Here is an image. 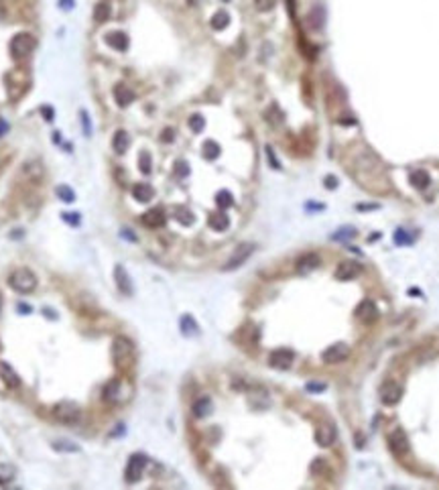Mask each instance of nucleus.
I'll list each match as a JSON object with an SVG mask.
<instances>
[{
  "instance_id": "nucleus-1",
  "label": "nucleus",
  "mask_w": 439,
  "mask_h": 490,
  "mask_svg": "<svg viewBox=\"0 0 439 490\" xmlns=\"http://www.w3.org/2000/svg\"><path fill=\"white\" fill-rule=\"evenodd\" d=\"M8 285L16 293H31L37 289V275L31 269H16L8 277Z\"/></svg>"
},
{
  "instance_id": "nucleus-2",
  "label": "nucleus",
  "mask_w": 439,
  "mask_h": 490,
  "mask_svg": "<svg viewBox=\"0 0 439 490\" xmlns=\"http://www.w3.org/2000/svg\"><path fill=\"white\" fill-rule=\"evenodd\" d=\"M35 45H37V41H35V37L31 33L14 35L12 41H10V55H12V59H24L35 49Z\"/></svg>"
},
{
  "instance_id": "nucleus-3",
  "label": "nucleus",
  "mask_w": 439,
  "mask_h": 490,
  "mask_svg": "<svg viewBox=\"0 0 439 490\" xmlns=\"http://www.w3.org/2000/svg\"><path fill=\"white\" fill-rule=\"evenodd\" d=\"M53 415H55L57 421H61V423H65V425H73V423L80 421L82 411H80V407H78L75 403H71V401H63V403L55 405Z\"/></svg>"
},
{
  "instance_id": "nucleus-4",
  "label": "nucleus",
  "mask_w": 439,
  "mask_h": 490,
  "mask_svg": "<svg viewBox=\"0 0 439 490\" xmlns=\"http://www.w3.org/2000/svg\"><path fill=\"white\" fill-rule=\"evenodd\" d=\"M133 352H135V348H133L131 340H126V338H122V336H118V338L114 340V344H112V356H114V362H116L118 368H122V366L133 358Z\"/></svg>"
},
{
  "instance_id": "nucleus-5",
  "label": "nucleus",
  "mask_w": 439,
  "mask_h": 490,
  "mask_svg": "<svg viewBox=\"0 0 439 490\" xmlns=\"http://www.w3.org/2000/svg\"><path fill=\"white\" fill-rule=\"evenodd\" d=\"M389 448H391V452H393L397 458H405V456L409 454V437H407V433H405L401 427H397L395 431H391V435H389Z\"/></svg>"
},
{
  "instance_id": "nucleus-6",
  "label": "nucleus",
  "mask_w": 439,
  "mask_h": 490,
  "mask_svg": "<svg viewBox=\"0 0 439 490\" xmlns=\"http://www.w3.org/2000/svg\"><path fill=\"white\" fill-rule=\"evenodd\" d=\"M252 252H254V244H250V242H244V244L236 246V250L230 254L228 263L224 265V271H234V269H238L240 265L246 263V259H248Z\"/></svg>"
},
{
  "instance_id": "nucleus-7",
  "label": "nucleus",
  "mask_w": 439,
  "mask_h": 490,
  "mask_svg": "<svg viewBox=\"0 0 439 490\" xmlns=\"http://www.w3.org/2000/svg\"><path fill=\"white\" fill-rule=\"evenodd\" d=\"M145 468H146V456H143V454H133L131 460H128V466H126V474H124L126 482H139L141 476H143V472H145Z\"/></svg>"
},
{
  "instance_id": "nucleus-8",
  "label": "nucleus",
  "mask_w": 439,
  "mask_h": 490,
  "mask_svg": "<svg viewBox=\"0 0 439 490\" xmlns=\"http://www.w3.org/2000/svg\"><path fill=\"white\" fill-rule=\"evenodd\" d=\"M350 356V346L344 344V342H338V344H331L327 350H323L321 358L323 362L327 364H338V362H344L346 358Z\"/></svg>"
},
{
  "instance_id": "nucleus-9",
  "label": "nucleus",
  "mask_w": 439,
  "mask_h": 490,
  "mask_svg": "<svg viewBox=\"0 0 439 490\" xmlns=\"http://www.w3.org/2000/svg\"><path fill=\"white\" fill-rule=\"evenodd\" d=\"M293 360H295V354H293V350H289V348H279V350L271 352V356H269V364H271L273 368H279V370L289 368L293 364Z\"/></svg>"
},
{
  "instance_id": "nucleus-10",
  "label": "nucleus",
  "mask_w": 439,
  "mask_h": 490,
  "mask_svg": "<svg viewBox=\"0 0 439 490\" xmlns=\"http://www.w3.org/2000/svg\"><path fill=\"white\" fill-rule=\"evenodd\" d=\"M356 318H358L362 324H374L376 318H378L376 303H374L372 299H364V301L356 307Z\"/></svg>"
},
{
  "instance_id": "nucleus-11",
  "label": "nucleus",
  "mask_w": 439,
  "mask_h": 490,
  "mask_svg": "<svg viewBox=\"0 0 439 490\" xmlns=\"http://www.w3.org/2000/svg\"><path fill=\"white\" fill-rule=\"evenodd\" d=\"M401 395H403V389H401L395 380H386V382L380 386V401H382L384 405H395V403H399Z\"/></svg>"
},
{
  "instance_id": "nucleus-12",
  "label": "nucleus",
  "mask_w": 439,
  "mask_h": 490,
  "mask_svg": "<svg viewBox=\"0 0 439 490\" xmlns=\"http://www.w3.org/2000/svg\"><path fill=\"white\" fill-rule=\"evenodd\" d=\"M338 440V431L331 423H323L315 429V442L321 446V448H329L333 442Z\"/></svg>"
},
{
  "instance_id": "nucleus-13",
  "label": "nucleus",
  "mask_w": 439,
  "mask_h": 490,
  "mask_svg": "<svg viewBox=\"0 0 439 490\" xmlns=\"http://www.w3.org/2000/svg\"><path fill=\"white\" fill-rule=\"evenodd\" d=\"M358 273H360V267H358L356 263H352V261H344V263L338 265V269H335L333 275H335L338 281H350V279H354Z\"/></svg>"
},
{
  "instance_id": "nucleus-14",
  "label": "nucleus",
  "mask_w": 439,
  "mask_h": 490,
  "mask_svg": "<svg viewBox=\"0 0 439 490\" xmlns=\"http://www.w3.org/2000/svg\"><path fill=\"white\" fill-rule=\"evenodd\" d=\"M141 220H143V224L148 226V228H161V226H165L167 216H165V212H163L161 208H152V210H148L146 214H143Z\"/></svg>"
},
{
  "instance_id": "nucleus-15",
  "label": "nucleus",
  "mask_w": 439,
  "mask_h": 490,
  "mask_svg": "<svg viewBox=\"0 0 439 490\" xmlns=\"http://www.w3.org/2000/svg\"><path fill=\"white\" fill-rule=\"evenodd\" d=\"M319 256L317 254H313V252H307V254H303L299 261H297V273H301V275H305V273H311L313 269H317L319 267Z\"/></svg>"
},
{
  "instance_id": "nucleus-16",
  "label": "nucleus",
  "mask_w": 439,
  "mask_h": 490,
  "mask_svg": "<svg viewBox=\"0 0 439 490\" xmlns=\"http://www.w3.org/2000/svg\"><path fill=\"white\" fill-rule=\"evenodd\" d=\"M0 378L4 380V384L6 386H10V389H16L18 384H20V378H18V374L14 372V368L10 366V364H6V362H0Z\"/></svg>"
},
{
  "instance_id": "nucleus-17",
  "label": "nucleus",
  "mask_w": 439,
  "mask_h": 490,
  "mask_svg": "<svg viewBox=\"0 0 439 490\" xmlns=\"http://www.w3.org/2000/svg\"><path fill=\"white\" fill-rule=\"evenodd\" d=\"M114 279H116V285H118V289H120V293H124V295H131L133 293V285H131V277H128V273L118 265L116 269H114Z\"/></svg>"
},
{
  "instance_id": "nucleus-18",
  "label": "nucleus",
  "mask_w": 439,
  "mask_h": 490,
  "mask_svg": "<svg viewBox=\"0 0 439 490\" xmlns=\"http://www.w3.org/2000/svg\"><path fill=\"white\" fill-rule=\"evenodd\" d=\"M106 43H108L110 47H114L116 51H126V49H128V37H126L124 33H120V31L108 33V35H106Z\"/></svg>"
},
{
  "instance_id": "nucleus-19",
  "label": "nucleus",
  "mask_w": 439,
  "mask_h": 490,
  "mask_svg": "<svg viewBox=\"0 0 439 490\" xmlns=\"http://www.w3.org/2000/svg\"><path fill=\"white\" fill-rule=\"evenodd\" d=\"M114 100H116V104L118 106H128L133 100H135V94L124 86V84H118V86H114Z\"/></svg>"
},
{
  "instance_id": "nucleus-20",
  "label": "nucleus",
  "mask_w": 439,
  "mask_h": 490,
  "mask_svg": "<svg viewBox=\"0 0 439 490\" xmlns=\"http://www.w3.org/2000/svg\"><path fill=\"white\" fill-rule=\"evenodd\" d=\"M133 195H135L137 201H148V199H152L154 189H152L148 183H137V185L133 187Z\"/></svg>"
},
{
  "instance_id": "nucleus-21",
  "label": "nucleus",
  "mask_w": 439,
  "mask_h": 490,
  "mask_svg": "<svg viewBox=\"0 0 439 490\" xmlns=\"http://www.w3.org/2000/svg\"><path fill=\"white\" fill-rule=\"evenodd\" d=\"M208 222H210V226H212L214 230H218V232H222V230H226V228L230 226V218H228L224 212H216V214H212Z\"/></svg>"
},
{
  "instance_id": "nucleus-22",
  "label": "nucleus",
  "mask_w": 439,
  "mask_h": 490,
  "mask_svg": "<svg viewBox=\"0 0 439 490\" xmlns=\"http://www.w3.org/2000/svg\"><path fill=\"white\" fill-rule=\"evenodd\" d=\"M128 135L124 133V131H118L116 135H114V139H112V147H114V151L118 153V155H124L126 153V149H128Z\"/></svg>"
},
{
  "instance_id": "nucleus-23",
  "label": "nucleus",
  "mask_w": 439,
  "mask_h": 490,
  "mask_svg": "<svg viewBox=\"0 0 439 490\" xmlns=\"http://www.w3.org/2000/svg\"><path fill=\"white\" fill-rule=\"evenodd\" d=\"M429 173L427 171H423V169H417V171H413L411 173V183H413V187H417V189H425L427 185H429Z\"/></svg>"
},
{
  "instance_id": "nucleus-24",
  "label": "nucleus",
  "mask_w": 439,
  "mask_h": 490,
  "mask_svg": "<svg viewBox=\"0 0 439 490\" xmlns=\"http://www.w3.org/2000/svg\"><path fill=\"white\" fill-rule=\"evenodd\" d=\"M210 411H212V401H210L208 397H201V399H197V401L193 403V413H195V417H205Z\"/></svg>"
},
{
  "instance_id": "nucleus-25",
  "label": "nucleus",
  "mask_w": 439,
  "mask_h": 490,
  "mask_svg": "<svg viewBox=\"0 0 439 490\" xmlns=\"http://www.w3.org/2000/svg\"><path fill=\"white\" fill-rule=\"evenodd\" d=\"M228 24H230V14H228V12L220 10V12H216V14L212 16V29H216V31H224Z\"/></svg>"
},
{
  "instance_id": "nucleus-26",
  "label": "nucleus",
  "mask_w": 439,
  "mask_h": 490,
  "mask_svg": "<svg viewBox=\"0 0 439 490\" xmlns=\"http://www.w3.org/2000/svg\"><path fill=\"white\" fill-rule=\"evenodd\" d=\"M118 391H120V380H118V378L110 380V382L104 386V401H116Z\"/></svg>"
},
{
  "instance_id": "nucleus-27",
  "label": "nucleus",
  "mask_w": 439,
  "mask_h": 490,
  "mask_svg": "<svg viewBox=\"0 0 439 490\" xmlns=\"http://www.w3.org/2000/svg\"><path fill=\"white\" fill-rule=\"evenodd\" d=\"M94 18H96L98 22H106V20L110 18V4L98 2L96 8H94Z\"/></svg>"
},
{
  "instance_id": "nucleus-28",
  "label": "nucleus",
  "mask_w": 439,
  "mask_h": 490,
  "mask_svg": "<svg viewBox=\"0 0 439 490\" xmlns=\"http://www.w3.org/2000/svg\"><path fill=\"white\" fill-rule=\"evenodd\" d=\"M14 474H16L14 466H10V464H0V486H4V484H8V482H12Z\"/></svg>"
},
{
  "instance_id": "nucleus-29",
  "label": "nucleus",
  "mask_w": 439,
  "mask_h": 490,
  "mask_svg": "<svg viewBox=\"0 0 439 490\" xmlns=\"http://www.w3.org/2000/svg\"><path fill=\"white\" fill-rule=\"evenodd\" d=\"M309 24L313 29H319L323 24V8L321 6H315L311 12H309Z\"/></svg>"
},
{
  "instance_id": "nucleus-30",
  "label": "nucleus",
  "mask_w": 439,
  "mask_h": 490,
  "mask_svg": "<svg viewBox=\"0 0 439 490\" xmlns=\"http://www.w3.org/2000/svg\"><path fill=\"white\" fill-rule=\"evenodd\" d=\"M327 472H329V468H327V462H325L323 458H315V460L311 462V474L323 476V474H327Z\"/></svg>"
},
{
  "instance_id": "nucleus-31",
  "label": "nucleus",
  "mask_w": 439,
  "mask_h": 490,
  "mask_svg": "<svg viewBox=\"0 0 439 490\" xmlns=\"http://www.w3.org/2000/svg\"><path fill=\"white\" fill-rule=\"evenodd\" d=\"M218 155H220V145L214 143V141H208V143L203 145V157L212 161V159H216Z\"/></svg>"
},
{
  "instance_id": "nucleus-32",
  "label": "nucleus",
  "mask_w": 439,
  "mask_h": 490,
  "mask_svg": "<svg viewBox=\"0 0 439 490\" xmlns=\"http://www.w3.org/2000/svg\"><path fill=\"white\" fill-rule=\"evenodd\" d=\"M175 218H177V222H181L183 226H191L193 224V214L189 212V210H185V208H179L177 212H175Z\"/></svg>"
},
{
  "instance_id": "nucleus-33",
  "label": "nucleus",
  "mask_w": 439,
  "mask_h": 490,
  "mask_svg": "<svg viewBox=\"0 0 439 490\" xmlns=\"http://www.w3.org/2000/svg\"><path fill=\"white\" fill-rule=\"evenodd\" d=\"M181 331H183L185 336L197 333V324L193 322V318H189V316H183V318H181Z\"/></svg>"
},
{
  "instance_id": "nucleus-34",
  "label": "nucleus",
  "mask_w": 439,
  "mask_h": 490,
  "mask_svg": "<svg viewBox=\"0 0 439 490\" xmlns=\"http://www.w3.org/2000/svg\"><path fill=\"white\" fill-rule=\"evenodd\" d=\"M216 203H218L220 208H230V205L234 203V199H232V193H230V191H226V189L218 191V195H216Z\"/></svg>"
},
{
  "instance_id": "nucleus-35",
  "label": "nucleus",
  "mask_w": 439,
  "mask_h": 490,
  "mask_svg": "<svg viewBox=\"0 0 439 490\" xmlns=\"http://www.w3.org/2000/svg\"><path fill=\"white\" fill-rule=\"evenodd\" d=\"M203 126H205V120H203V116H199V114H193V116L189 118V128H191L193 133H201V131H203Z\"/></svg>"
},
{
  "instance_id": "nucleus-36",
  "label": "nucleus",
  "mask_w": 439,
  "mask_h": 490,
  "mask_svg": "<svg viewBox=\"0 0 439 490\" xmlns=\"http://www.w3.org/2000/svg\"><path fill=\"white\" fill-rule=\"evenodd\" d=\"M57 195H59L63 201H67V203H69V201H73V197H75V195H73V191H71L67 185H59V187H57Z\"/></svg>"
},
{
  "instance_id": "nucleus-37",
  "label": "nucleus",
  "mask_w": 439,
  "mask_h": 490,
  "mask_svg": "<svg viewBox=\"0 0 439 490\" xmlns=\"http://www.w3.org/2000/svg\"><path fill=\"white\" fill-rule=\"evenodd\" d=\"M139 167H141L143 173H150V155L146 151H143L141 157H139Z\"/></svg>"
},
{
  "instance_id": "nucleus-38",
  "label": "nucleus",
  "mask_w": 439,
  "mask_h": 490,
  "mask_svg": "<svg viewBox=\"0 0 439 490\" xmlns=\"http://www.w3.org/2000/svg\"><path fill=\"white\" fill-rule=\"evenodd\" d=\"M53 448L59 450V452H78L80 450L78 446H69L67 440H61V444H53Z\"/></svg>"
},
{
  "instance_id": "nucleus-39",
  "label": "nucleus",
  "mask_w": 439,
  "mask_h": 490,
  "mask_svg": "<svg viewBox=\"0 0 439 490\" xmlns=\"http://www.w3.org/2000/svg\"><path fill=\"white\" fill-rule=\"evenodd\" d=\"M254 6L259 10H263V12H267V10H271L275 6V0H254Z\"/></svg>"
},
{
  "instance_id": "nucleus-40",
  "label": "nucleus",
  "mask_w": 439,
  "mask_h": 490,
  "mask_svg": "<svg viewBox=\"0 0 439 490\" xmlns=\"http://www.w3.org/2000/svg\"><path fill=\"white\" fill-rule=\"evenodd\" d=\"M395 240H397L399 244H403V242H411V238H409V236H407L403 230H399V232L395 234Z\"/></svg>"
},
{
  "instance_id": "nucleus-41",
  "label": "nucleus",
  "mask_w": 439,
  "mask_h": 490,
  "mask_svg": "<svg viewBox=\"0 0 439 490\" xmlns=\"http://www.w3.org/2000/svg\"><path fill=\"white\" fill-rule=\"evenodd\" d=\"M63 218L69 222V224H80V216H75V214H71V212H67V214H63Z\"/></svg>"
},
{
  "instance_id": "nucleus-42",
  "label": "nucleus",
  "mask_w": 439,
  "mask_h": 490,
  "mask_svg": "<svg viewBox=\"0 0 439 490\" xmlns=\"http://www.w3.org/2000/svg\"><path fill=\"white\" fill-rule=\"evenodd\" d=\"M177 173H179L181 177H185V175L189 173V169H187V163H183V161H181V163H177Z\"/></svg>"
},
{
  "instance_id": "nucleus-43",
  "label": "nucleus",
  "mask_w": 439,
  "mask_h": 490,
  "mask_svg": "<svg viewBox=\"0 0 439 490\" xmlns=\"http://www.w3.org/2000/svg\"><path fill=\"white\" fill-rule=\"evenodd\" d=\"M4 133H8V124H6V122L0 118V137H2Z\"/></svg>"
},
{
  "instance_id": "nucleus-44",
  "label": "nucleus",
  "mask_w": 439,
  "mask_h": 490,
  "mask_svg": "<svg viewBox=\"0 0 439 490\" xmlns=\"http://www.w3.org/2000/svg\"><path fill=\"white\" fill-rule=\"evenodd\" d=\"M325 185H327V187H335V185H338V183H335V177H327V179H325Z\"/></svg>"
},
{
  "instance_id": "nucleus-45",
  "label": "nucleus",
  "mask_w": 439,
  "mask_h": 490,
  "mask_svg": "<svg viewBox=\"0 0 439 490\" xmlns=\"http://www.w3.org/2000/svg\"><path fill=\"white\" fill-rule=\"evenodd\" d=\"M43 114H47V116H45L47 120H51V118H53V116H51V114H53V112H51V108H43Z\"/></svg>"
},
{
  "instance_id": "nucleus-46",
  "label": "nucleus",
  "mask_w": 439,
  "mask_h": 490,
  "mask_svg": "<svg viewBox=\"0 0 439 490\" xmlns=\"http://www.w3.org/2000/svg\"><path fill=\"white\" fill-rule=\"evenodd\" d=\"M171 139H173L171 131H165V135H163V141H171Z\"/></svg>"
},
{
  "instance_id": "nucleus-47",
  "label": "nucleus",
  "mask_w": 439,
  "mask_h": 490,
  "mask_svg": "<svg viewBox=\"0 0 439 490\" xmlns=\"http://www.w3.org/2000/svg\"><path fill=\"white\" fill-rule=\"evenodd\" d=\"M4 16H6V10H4V4H2V2H0V20H2V18H4Z\"/></svg>"
},
{
  "instance_id": "nucleus-48",
  "label": "nucleus",
  "mask_w": 439,
  "mask_h": 490,
  "mask_svg": "<svg viewBox=\"0 0 439 490\" xmlns=\"http://www.w3.org/2000/svg\"><path fill=\"white\" fill-rule=\"evenodd\" d=\"M18 310H22L20 314H29L31 312V307H27V305H18Z\"/></svg>"
},
{
  "instance_id": "nucleus-49",
  "label": "nucleus",
  "mask_w": 439,
  "mask_h": 490,
  "mask_svg": "<svg viewBox=\"0 0 439 490\" xmlns=\"http://www.w3.org/2000/svg\"><path fill=\"white\" fill-rule=\"evenodd\" d=\"M61 4H63V6H65V8H71V0H63V2H61Z\"/></svg>"
},
{
  "instance_id": "nucleus-50",
  "label": "nucleus",
  "mask_w": 439,
  "mask_h": 490,
  "mask_svg": "<svg viewBox=\"0 0 439 490\" xmlns=\"http://www.w3.org/2000/svg\"><path fill=\"white\" fill-rule=\"evenodd\" d=\"M0 310H2V297H0Z\"/></svg>"
},
{
  "instance_id": "nucleus-51",
  "label": "nucleus",
  "mask_w": 439,
  "mask_h": 490,
  "mask_svg": "<svg viewBox=\"0 0 439 490\" xmlns=\"http://www.w3.org/2000/svg\"><path fill=\"white\" fill-rule=\"evenodd\" d=\"M222 2H230V0H222Z\"/></svg>"
},
{
  "instance_id": "nucleus-52",
  "label": "nucleus",
  "mask_w": 439,
  "mask_h": 490,
  "mask_svg": "<svg viewBox=\"0 0 439 490\" xmlns=\"http://www.w3.org/2000/svg\"><path fill=\"white\" fill-rule=\"evenodd\" d=\"M0 348H2V346H0Z\"/></svg>"
}]
</instances>
